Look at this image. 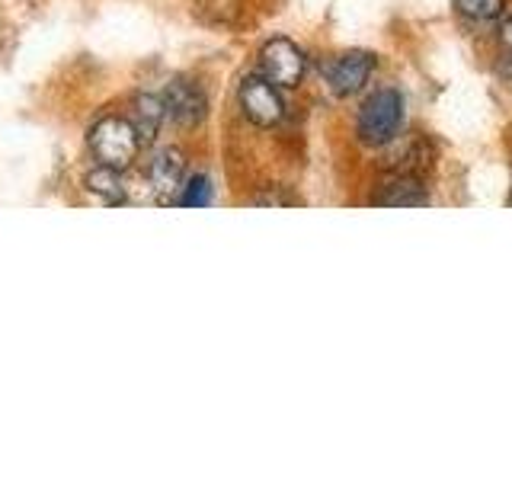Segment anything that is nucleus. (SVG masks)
I'll use <instances>...</instances> for the list:
<instances>
[{"instance_id":"12","label":"nucleus","mask_w":512,"mask_h":480,"mask_svg":"<svg viewBox=\"0 0 512 480\" xmlns=\"http://www.w3.org/2000/svg\"><path fill=\"white\" fill-rule=\"evenodd\" d=\"M461 16H468L474 23H490V20H500L503 10H506V0H455Z\"/></svg>"},{"instance_id":"9","label":"nucleus","mask_w":512,"mask_h":480,"mask_svg":"<svg viewBox=\"0 0 512 480\" xmlns=\"http://www.w3.org/2000/svg\"><path fill=\"white\" fill-rule=\"evenodd\" d=\"M164 119H167L164 96H154V93H138L135 96L132 125H135L141 144H151L160 135V125H164Z\"/></svg>"},{"instance_id":"7","label":"nucleus","mask_w":512,"mask_h":480,"mask_svg":"<svg viewBox=\"0 0 512 480\" xmlns=\"http://www.w3.org/2000/svg\"><path fill=\"white\" fill-rule=\"evenodd\" d=\"M148 183L157 202H176L180 199V189L186 183V157L176 151V148H164L151 157L148 164Z\"/></svg>"},{"instance_id":"14","label":"nucleus","mask_w":512,"mask_h":480,"mask_svg":"<svg viewBox=\"0 0 512 480\" xmlns=\"http://www.w3.org/2000/svg\"><path fill=\"white\" fill-rule=\"evenodd\" d=\"M509 205H512V196H509Z\"/></svg>"},{"instance_id":"3","label":"nucleus","mask_w":512,"mask_h":480,"mask_svg":"<svg viewBox=\"0 0 512 480\" xmlns=\"http://www.w3.org/2000/svg\"><path fill=\"white\" fill-rule=\"evenodd\" d=\"M260 71L276 87H298L308 71V58L292 39L276 36L260 48Z\"/></svg>"},{"instance_id":"10","label":"nucleus","mask_w":512,"mask_h":480,"mask_svg":"<svg viewBox=\"0 0 512 480\" xmlns=\"http://www.w3.org/2000/svg\"><path fill=\"white\" fill-rule=\"evenodd\" d=\"M84 186L90 196H96L103 205H125L128 199V189L122 183V170H112V167H93L84 176Z\"/></svg>"},{"instance_id":"11","label":"nucleus","mask_w":512,"mask_h":480,"mask_svg":"<svg viewBox=\"0 0 512 480\" xmlns=\"http://www.w3.org/2000/svg\"><path fill=\"white\" fill-rule=\"evenodd\" d=\"M208 202H212V180H208L205 173L189 176V180L183 183V189H180V199H176V205H183V208H202Z\"/></svg>"},{"instance_id":"4","label":"nucleus","mask_w":512,"mask_h":480,"mask_svg":"<svg viewBox=\"0 0 512 480\" xmlns=\"http://www.w3.org/2000/svg\"><path fill=\"white\" fill-rule=\"evenodd\" d=\"M237 100H240V112H244L247 122L256 125V128H272L285 116L279 87L263 74L260 77H247L244 84H240V90H237Z\"/></svg>"},{"instance_id":"1","label":"nucleus","mask_w":512,"mask_h":480,"mask_svg":"<svg viewBox=\"0 0 512 480\" xmlns=\"http://www.w3.org/2000/svg\"><path fill=\"white\" fill-rule=\"evenodd\" d=\"M404 125V96L394 87H384L365 96L356 119V135L368 148H384L391 144Z\"/></svg>"},{"instance_id":"5","label":"nucleus","mask_w":512,"mask_h":480,"mask_svg":"<svg viewBox=\"0 0 512 480\" xmlns=\"http://www.w3.org/2000/svg\"><path fill=\"white\" fill-rule=\"evenodd\" d=\"M160 96H164L167 119H173L180 128H196L208 116V96L196 80H189V77L170 80L167 90Z\"/></svg>"},{"instance_id":"8","label":"nucleus","mask_w":512,"mask_h":480,"mask_svg":"<svg viewBox=\"0 0 512 480\" xmlns=\"http://www.w3.org/2000/svg\"><path fill=\"white\" fill-rule=\"evenodd\" d=\"M426 202V186L416 173H391V180H384L375 192V205L384 208H416Z\"/></svg>"},{"instance_id":"2","label":"nucleus","mask_w":512,"mask_h":480,"mask_svg":"<svg viewBox=\"0 0 512 480\" xmlns=\"http://www.w3.org/2000/svg\"><path fill=\"white\" fill-rule=\"evenodd\" d=\"M90 151L103 167L112 170H128L135 164L141 151V138L135 132L132 119L122 116H106L90 128Z\"/></svg>"},{"instance_id":"13","label":"nucleus","mask_w":512,"mask_h":480,"mask_svg":"<svg viewBox=\"0 0 512 480\" xmlns=\"http://www.w3.org/2000/svg\"><path fill=\"white\" fill-rule=\"evenodd\" d=\"M500 45H503V52L512 58V16L503 20V26H500Z\"/></svg>"},{"instance_id":"6","label":"nucleus","mask_w":512,"mask_h":480,"mask_svg":"<svg viewBox=\"0 0 512 480\" xmlns=\"http://www.w3.org/2000/svg\"><path fill=\"white\" fill-rule=\"evenodd\" d=\"M375 64L378 58L372 52H343L340 58H333L327 64V84H330V93L346 100V96L365 90V84L372 80L375 74Z\"/></svg>"}]
</instances>
